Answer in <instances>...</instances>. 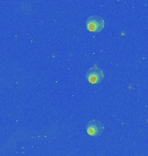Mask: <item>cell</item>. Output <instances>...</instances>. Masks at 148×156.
<instances>
[{
  "instance_id": "3",
  "label": "cell",
  "mask_w": 148,
  "mask_h": 156,
  "mask_svg": "<svg viewBox=\"0 0 148 156\" xmlns=\"http://www.w3.org/2000/svg\"><path fill=\"white\" fill-rule=\"evenodd\" d=\"M103 129H104L103 124L96 120L90 121L87 126V132L91 136H99L103 132Z\"/></svg>"
},
{
  "instance_id": "1",
  "label": "cell",
  "mask_w": 148,
  "mask_h": 156,
  "mask_svg": "<svg viewBox=\"0 0 148 156\" xmlns=\"http://www.w3.org/2000/svg\"><path fill=\"white\" fill-rule=\"evenodd\" d=\"M86 25L88 30L92 32H100L104 28V19L100 16H91L88 18Z\"/></svg>"
},
{
  "instance_id": "2",
  "label": "cell",
  "mask_w": 148,
  "mask_h": 156,
  "mask_svg": "<svg viewBox=\"0 0 148 156\" xmlns=\"http://www.w3.org/2000/svg\"><path fill=\"white\" fill-rule=\"evenodd\" d=\"M86 78L92 84H98L102 82L104 78V73L100 68L94 66L90 68L86 73Z\"/></svg>"
}]
</instances>
